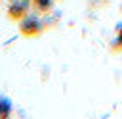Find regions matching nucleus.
Listing matches in <instances>:
<instances>
[{
	"label": "nucleus",
	"instance_id": "1",
	"mask_svg": "<svg viewBox=\"0 0 122 119\" xmlns=\"http://www.w3.org/2000/svg\"><path fill=\"white\" fill-rule=\"evenodd\" d=\"M42 31V23L38 17H25L21 21V33L27 36H36Z\"/></svg>",
	"mask_w": 122,
	"mask_h": 119
},
{
	"label": "nucleus",
	"instance_id": "2",
	"mask_svg": "<svg viewBox=\"0 0 122 119\" xmlns=\"http://www.w3.org/2000/svg\"><path fill=\"white\" fill-rule=\"evenodd\" d=\"M8 13H10V17H13V19H21V17L27 13V4H23V6H15V4H11L10 10H8Z\"/></svg>",
	"mask_w": 122,
	"mask_h": 119
},
{
	"label": "nucleus",
	"instance_id": "3",
	"mask_svg": "<svg viewBox=\"0 0 122 119\" xmlns=\"http://www.w3.org/2000/svg\"><path fill=\"white\" fill-rule=\"evenodd\" d=\"M10 111H11L10 102H8V100H4V98H0V117H8V115H10Z\"/></svg>",
	"mask_w": 122,
	"mask_h": 119
},
{
	"label": "nucleus",
	"instance_id": "4",
	"mask_svg": "<svg viewBox=\"0 0 122 119\" xmlns=\"http://www.w3.org/2000/svg\"><path fill=\"white\" fill-rule=\"evenodd\" d=\"M34 4H36V8L38 10H50V6H51V0H32Z\"/></svg>",
	"mask_w": 122,
	"mask_h": 119
}]
</instances>
